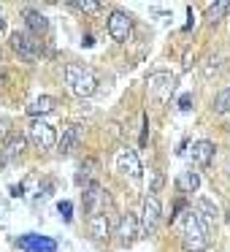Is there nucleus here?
<instances>
[{
  "label": "nucleus",
  "mask_w": 230,
  "mask_h": 252,
  "mask_svg": "<svg viewBox=\"0 0 230 252\" xmlns=\"http://www.w3.org/2000/svg\"><path fill=\"white\" fill-rule=\"evenodd\" d=\"M84 206L89 209V212H106V203H109V195H106V190L98 185V182H89L87 187H84Z\"/></svg>",
  "instance_id": "obj_11"
},
{
  "label": "nucleus",
  "mask_w": 230,
  "mask_h": 252,
  "mask_svg": "<svg viewBox=\"0 0 230 252\" xmlns=\"http://www.w3.org/2000/svg\"><path fill=\"white\" fill-rule=\"evenodd\" d=\"M25 25H28V33L33 35V38H38V35H44L46 30H49L46 17L41 11H33V8H28V11H25Z\"/></svg>",
  "instance_id": "obj_15"
},
{
  "label": "nucleus",
  "mask_w": 230,
  "mask_h": 252,
  "mask_svg": "<svg viewBox=\"0 0 230 252\" xmlns=\"http://www.w3.org/2000/svg\"><path fill=\"white\" fill-rule=\"evenodd\" d=\"M25 252H57V241L49 236H38V233H25L17 241Z\"/></svg>",
  "instance_id": "obj_10"
},
{
  "label": "nucleus",
  "mask_w": 230,
  "mask_h": 252,
  "mask_svg": "<svg viewBox=\"0 0 230 252\" xmlns=\"http://www.w3.org/2000/svg\"><path fill=\"white\" fill-rule=\"evenodd\" d=\"M57 212H60V217L65 220V222H71L73 220V203L71 201H60L57 203Z\"/></svg>",
  "instance_id": "obj_24"
},
{
  "label": "nucleus",
  "mask_w": 230,
  "mask_h": 252,
  "mask_svg": "<svg viewBox=\"0 0 230 252\" xmlns=\"http://www.w3.org/2000/svg\"><path fill=\"white\" fill-rule=\"evenodd\" d=\"M192 212L201 217L203 225H206V222H217V206H214L211 201H206V198H201V201H198V209H192Z\"/></svg>",
  "instance_id": "obj_18"
},
{
  "label": "nucleus",
  "mask_w": 230,
  "mask_h": 252,
  "mask_svg": "<svg viewBox=\"0 0 230 252\" xmlns=\"http://www.w3.org/2000/svg\"><path fill=\"white\" fill-rule=\"evenodd\" d=\"M65 84L71 87L73 95L89 98V95H95V90H98V76H95L89 68L76 65V63H68L65 65Z\"/></svg>",
  "instance_id": "obj_2"
},
{
  "label": "nucleus",
  "mask_w": 230,
  "mask_h": 252,
  "mask_svg": "<svg viewBox=\"0 0 230 252\" xmlns=\"http://www.w3.org/2000/svg\"><path fill=\"white\" fill-rule=\"evenodd\" d=\"M106 30H109V35L116 44H127V41H130V33H133V19L127 17L125 11H111L109 22H106Z\"/></svg>",
  "instance_id": "obj_5"
},
{
  "label": "nucleus",
  "mask_w": 230,
  "mask_h": 252,
  "mask_svg": "<svg viewBox=\"0 0 230 252\" xmlns=\"http://www.w3.org/2000/svg\"><path fill=\"white\" fill-rule=\"evenodd\" d=\"M176 187H179L181 192H195L198 187H201V176H198L195 171H184V174L176 179Z\"/></svg>",
  "instance_id": "obj_19"
},
{
  "label": "nucleus",
  "mask_w": 230,
  "mask_h": 252,
  "mask_svg": "<svg viewBox=\"0 0 230 252\" xmlns=\"http://www.w3.org/2000/svg\"><path fill=\"white\" fill-rule=\"evenodd\" d=\"M71 8L76 11H84V14H95L103 8V3H95V0H79V3H71Z\"/></svg>",
  "instance_id": "obj_21"
},
{
  "label": "nucleus",
  "mask_w": 230,
  "mask_h": 252,
  "mask_svg": "<svg viewBox=\"0 0 230 252\" xmlns=\"http://www.w3.org/2000/svg\"><path fill=\"white\" fill-rule=\"evenodd\" d=\"M228 11H230V3H217V6H208V17H211V22H217V19L225 17Z\"/></svg>",
  "instance_id": "obj_22"
},
{
  "label": "nucleus",
  "mask_w": 230,
  "mask_h": 252,
  "mask_svg": "<svg viewBox=\"0 0 230 252\" xmlns=\"http://www.w3.org/2000/svg\"><path fill=\"white\" fill-rule=\"evenodd\" d=\"M181 241L187 252H206L208 250V228L201 222L195 212H187L181 217Z\"/></svg>",
  "instance_id": "obj_1"
},
{
  "label": "nucleus",
  "mask_w": 230,
  "mask_h": 252,
  "mask_svg": "<svg viewBox=\"0 0 230 252\" xmlns=\"http://www.w3.org/2000/svg\"><path fill=\"white\" fill-rule=\"evenodd\" d=\"M179 109H181V111H190V109H192V95H190V93H184V95L179 98Z\"/></svg>",
  "instance_id": "obj_26"
},
{
  "label": "nucleus",
  "mask_w": 230,
  "mask_h": 252,
  "mask_svg": "<svg viewBox=\"0 0 230 252\" xmlns=\"http://www.w3.org/2000/svg\"><path fill=\"white\" fill-rule=\"evenodd\" d=\"M3 82H6V71H0V87H3Z\"/></svg>",
  "instance_id": "obj_28"
},
{
  "label": "nucleus",
  "mask_w": 230,
  "mask_h": 252,
  "mask_svg": "<svg viewBox=\"0 0 230 252\" xmlns=\"http://www.w3.org/2000/svg\"><path fill=\"white\" fill-rule=\"evenodd\" d=\"M95 171H98V160H95V158H87V160L82 163V174H79V182H82L84 176H92Z\"/></svg>",
  "instance_id": "obj_23"
},
{
  "label": "nucleus",
  "mask_w": 230,
  "mask_h": 252,
  "mask_svg": "<svg viewBox=\"0 0 230 252\" xmlns=\"http://www.w3.org/2000/svg\"><path fill=\"white\" fill-rule=\"evenodd\" d=\"M160 217H163V206H160L157 195H146V198H144V206H141V220H138L141 233L144 236H154V233H157Z\"/></svg>",
  "instance_id": "obj_3"
},
{
  "label": "nucleus",
  "mask_w": 230,
  "mask_h": 252,
  "mask_svg": "<svg viewBox=\"0 0 230 252\" xmlns=\"http://www.w3.org/2000/svg\"><path fill=\"white\" fill-rule=\"evenodd\" d=\"M214 160V144L211 141H195L192 144V163L198 165V168H206L208 163Z\"/></svg>",
  "instance_id": "obj_14"
},
{
  "label": "nucleus",
  "mask_w": 230,
  "mask_h": 252,
  "mask_svg": "<svg viewBox=\"0 0 230 252\" xmlns=\"http://www.w3.org/2000/svg\"><path fill=\"white\" fill-rule=\"evenodd\" d=\"M173 82H176V79L171 76V73H165V71H157V73H149V76H146L149 93H152L154 98H160V100H168L171 98V93H173Z\"/></svg>",
  "instance_id": "obj_8"
},
{
  "label": "nucleus",
  "mask_w": 230,
  "mask_h": 252,
  "mask_svg": "<svg viewBox=\"0 0 230 252\" xmlns=\"http://www.w3.org/2000/svg\"><path fill=\"white\" fill-rule=\"evenodd\" d=\"M114 160H116V171H122L125 176H130L133 182L141 179V160H138V155L133 152V149H119Z\"/></svg>",
  "instance_id": "obj_9"
},
{
  "label": "nucleus",
  "mask_w": 230,
  "mask_h": 252,
  "mask_svg": "<svg viewBox=\"0 0 230 252\" xmlns=\"http://www.w3.org/2000/svg\"><path fill=\"white\" fill-rule=\"evenodd\" d=\"M28 136H30V141H33L35 149H52L57 144L55 127H52L49 122H44V120H33V122H30Z\"/></svg>",
  "instance_id": "obj_4"
},
{
  "label": "nucleus",
  "mask_w": 230,
  "mask_h": 252,
  "mask_svg": "<svg viewBox=\"0 0 230 252\" xmlns=\"http://www.w3.org/2000/svg\"><path fill=\"white\" fill-rule=\"evenodd\" d=\"M25 136H19V133H11V136L6 138V144H3V152H0V163H11V160L22 158L25 152Z\"/></svg>",
  "instance_id": "obj_12"
},
{
  "label": "nucleus",
  "mask_w": 230,
  "mask_h": 252,
  "mask_svg": "<svg viewBox=\"0 0 230 252\" xmlns=\"http://www.w3.org/2000/svg\"><path fill=\"white\" fill-rule=\"evenodd\" d=\"M116 236H119V244L122 247H133L141 236V225H138V217L136 214H122L119 217V225H116Z\"/></svg>",
  "instance_id": "obj_7"
},
{
  "label": "nucleus",
  "mask_w": 230,
  "mask_h": 252,
  "mask_svg": "<svg viewBox=\"0 0 230 252\" xmlns=\"http://www.w3.org/2000/svg\"><path fill=\"white\" fill-rule=\"evenodd\" d=\"M55 106H57L55 98H49V95H41V98H35L33 103L28 106V114L38 120V114H52V111H55Z\"/></svg>",
  "instance_id": "obj_17"
},
{
  "label": "nucleus",
  "mask_w": 230,
  "mask_h": 252,
  "mask_svg": "<svg viewBox=\"0 0 230 252\" xmlns=\"http://www.w3.org/2000/svg\"><path fill=\"white\" fill-rule=\"evenodd\" d=\"M214 111H217V114H228L230 111V87H225L217 93V98H214Z\"/></svg>",
  "instance_id": "obj_20"
},
{
  "label": "nucleus",
  "mask_w": 230,
  "mask_h": 252,
  "mask_svg": "<svg viewBox=\"0 0 230 252\" xmlns=\"http://www.w3.org/2000/svg\"><path fill=\"white\" fill-rule=\"evenodd\" d=\"M6 30V19H3V8H0V33Z\"/></svg>",
  "instance_id": "obj_27"
},
{
  "label": "nucleus",
  "mask_w": 230,
  "mask_h": 252,
  "mask_svg": "<svg viewBox=\"0 0 230 252\" xmlns=\"http://www.w3.org/2000/svg\"><path fill=\"white\" fill-rule=\"evenodd\" d=\"M89 230H92V236L98 241H106L111 233V220L106 212H92V217H89Z\"/></svg>",
  "instance_id": "obj_13"
},
{
  "label": "nucleus",
  "mask_w": 230,
  "mask_h": 252,
  "mask_svg": "<svg viewBox=\"0 0 230 252\" xmlns=\"http://www.w3.org/2000/svg\"><path fill=\"white\" fill-rule=\"evenodd\" d=\"M11 49L17 52L25 63H35V60H38V55H41L38 41H35L28 30H25V33H19V30H17V33H11Z\"/></svg>",
  "instance_id": "obj_6"
},
{
  "label": "nucleus",
  "mask_w": 230,
  "mask_h": 252,
  "mask_svg": "<svg viewBox=\"0 0 230 252\" xmlns=\"http://www.w3.org/2000/svg\"><path fill=\"white\" fill-rule=\"evenodd\" d=\"M79 138H82V130H79V125H68V127H62V136H60V141H57L60 152H62V155H71L73 149L79 147Z\"/></svg>",
  "instance_id": "obj_16"
},
{
  "label": "nucleus",
  "mask_w": 230,
  "mask_h": 252,
  "mask_svg": "<svg viewBox=\"0 0 230 252\" xmlns=\"http://www.w3.org/2000/svg\"><path fill=\"white\" fill-rule=\"evenodd\" d=\"M160 187H163V174H160V171H154V174H152V187H149V192H160Z\"/></svg>",
  "instance_id": "obj_25"
}]
</instances>
